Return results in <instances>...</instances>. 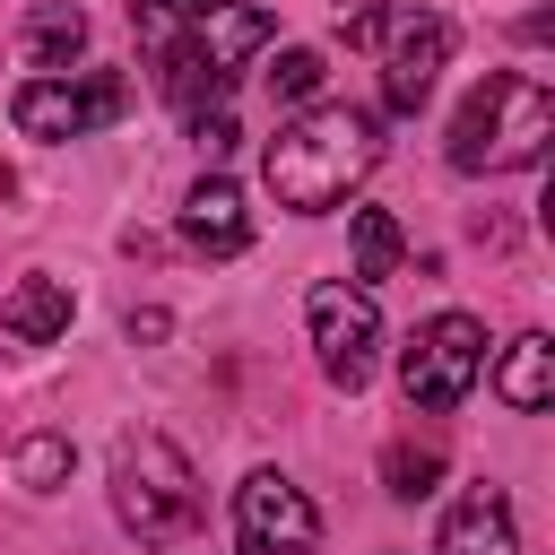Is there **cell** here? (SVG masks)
<instances>
[{
	"mask_svg": "<svg viewBox=\"0 0 555 555\" xmlns=\"http://www.w3.org/2000/svg\"><path fill=\"white\" fill-rule=\"evenodd\" d=\"M373 165H382V121L364 104H304L295 121H278V139L260 156L278 208H295V217L338 208Z\"/></svg>",
	"mask_w": 555,
	"mask_h": 555,
	"instance_id": "1",
	"label": "cell"
},
{
	"mask_svg": "<svg viewBox=\"0 0 555 555\" xmlns=\"http://www.w3.org/2000/svg\"><path fill=\"white\" fill-rule=\"evenodd\" d=\"M555 139V95L529 69H494L460 113H451V165L460 173H520Z\"/></svg>",
	"mask_w": 555,
	"mask_h": 555,
	"instance_id": "2",
	"label": "cell"
},
{
	"mask_svg": "<svg viewBox=\"0 0 555 555\" xmlns=\"http://www.w3.org/2000/svg\"><path fill=\"white\" fill-rule=\"evenodd\" d=\"M113 512L139 546H173L199 529V477L165 434H121L113 442Z\"/></svg>",
	"mask_w": 555,
	"mask_h": 555,
	"instance_id": "3",
	"label": "cell"
},
{
	"mask_svg": "<svg viewBox=\"0 0 555 555\" xmlns=\"http://www.w3.org/2000/svg\"><path fill=\"white\" fill-rule=\"evenodd\" d=\"M130 26H139V52L147 61L156 52H199L225 78L269 43V9H251V0H139Z\"/></svg>",
	"mask_w": 555,
	"mask_h": 555,
	"instance_id": "4",
	"label": "cell"
},
{
	"mask_svg": "<svg viewBox=\"0 0 555 555\" xmlns=\"http://www.w3.org/2000/svg\"><path fill=\"white\" fill-rule=\"evenodd\" d=\"M347 43H373L382 52V104L390 113H416L451 61V26L434 9H356L347 17Z\"/></svg>",
	"mask_w": 555,
	"mask_h": 555,
	"instance_id": "5",
	"label": "cell"
},
{
	"mask_svg": "<svg viewBox=\"0 0 555 555\" xmlns=\"http://www.w3.org/2000/svg\"><path fill=\"white\" fill-rule=\"evenodd\" d=\"M121 113H130L121 69H35L9 104V121L26 139H87V130H113Z\"/></svg>",
	"mask_w": 555,
	"mask_h": 555,
	"instance_id": "6",
	"label": "cell"
},
{
	"mask_svg": "<svg viewBox=\"0 0 555 555\" xmlns=\"http://www.w3.org/2000/svg\"><path fill=\"white\" fill-rule=\"evenodd\" d=\"M477 373H486V330H477L468 312H434V321L408 338V356H399V390H408V408H425V416L460 408V399L477 390Z\"/></svg>",
	"mask_w": 555,
	"mask_h": 555,
	"instance_id": "7",
	"label": "cell"
},
{
	"mask_svg": "<svg viewBox=\"0 0 555 555\" xmlns=\"http://www.w3.org/2000/svg\"><path fill=\"white\" fill-rule=\"evenodd\" d=\"M304 321H312V356L338 390H364L373 382V356H382V312H373V286L356 278H330L304 295Z\"/></svg>",
	"mask_w": 555,
	"mask_h": 555,
	"instance_id": "8",
	"label": "cell"
},
{
	"mask_svg": "<svg viewBox=\"0 0 555 555\" xmlns=\"http://www.w3.org/2000/svg\"><path fill=\"white\" fill-rule=\"evenodd\" d=\"M234 546H243V555H312V546H321L312 494H304L295 477H278V468H251V477L234 486Z\"/></svg>",
	"mask_w": 555,
	"mask_h": 555,
	"instance_id": "9",
	"label": "cell"
},
{
	"mask_svg": "<svg viewBox=\"0 0 555 555\" xmlns=\"http://www.w3.org/2000/svg\"><path fill=\"white\" fill-rule=\"evenodd\" d=\"M182 243L208 251V260H234V251L251 243V208H243V191H234L225 173H199V182L182 191Z\"/></svg>",
	"mask_w": 555,
	"mask_h": 555,
	"instance_id": "10",
	"label": "cell"
},
{
	"mask_svg": "<svg viewBox=\"0 0 555 555\" xmlns=\"http://www.w3.org/2000/svg\"><path fill=\"white\" fill-rule=\"evenodd\" d=\"M434 555H520V529H512V503L503 486H468L451 512H442V538Z\"/></svg>",
	"mask_w": 555,
	"mask_h": 555,
	"instance_id": "11",
	"label": "cell"
},
{
	"mask_svg": "<svg viewBox=\"0 0 555 555\" xmlns=\"http://www.w3.org/2000/svg\"><path fill=\"white\" fill-rule=\"evenodd\" d=\"M0 330H9L17 347H52V338L69 330V286H61V278H17L9 304H0Z\"/></svg>",
	"mask_w": 555,
	"mask_h": 555,
	"instance_id": "12",
	"label": "cell"
},
{
	"mask_svg": "<svg viewBox=\"0 0 555 555\" xmlns=\"http://www.w3.org/2000/svg\"><path fill=\"white\" fill-rule=\"evenodd\" d=\"M494 390H503V408H520V416H538L546 399H555V347L529 330V338H512L503 347V364H494Z\"/></svg>",
	"mask_w": 555,
	"mask_h": 555,
	"instance_id": "13",
	"label": "cell"
},
{
	"mask_svg": "<svg viewBox=\"0 0 555 555\" xmlns=\"http://www.w3.org/2000/svg\"><path fill=\"white\" fill-rule=\"evenodd\" d=\"M78 52H87V17H78L69 0H52V9L26 17V61H35V69H69Z\"/></svg>",
	"mask_w": 555,
	"mask_h": 555,
	"instance_id": "14",
	"label": "cell"
},
{
	"mask_svg": "<svg viewBox=\"0 0 555 555\" xmlns=\"http://www.w3.org/2000/svg\"><path fill=\"white\" fill-rule=\"evenodd\" d=\"M399 269V225L390 208H356V286H382Z\"/></svg>",
	"mask_w": 555,
	"mask_h": 555,
	"instance_id": "15",
	"label": "cell"
},
{
	"mask_svg": "<svg viewBox=\"0 0 555 555\" xmlns=\"http://www.w3.org/2000/svg\"><path fill=\"white\" fill-rule=\"evenodd\" d=\"M321 78H330V61H321L312 43H286V52L269 61V95H278V104H312Z\"/></svg>",
	"mask_w": 555,
	"mask_h": 555,
	"instance_id": "16",
	"label": "cell"
},
{
	"mask_svg": "<svg viewBox=\"0 0 555 555\" xmlns=\"http://www.w3.org/2000/svg\"><path fill=\"white\" fill-rule=\"evenodd\" d=\"M382 477H390V494H399V503H416V494H434V477H442V451H434V442H390Z\"/></svg>",
	"mask_w": 555,
	"mask_h": 555,
	"instance_id": "17",
	"label": "cell"
},
{
	"mask_svg": "<svg viewBox=\"0 0 555 555\" xmlns=\"http://www.w3.org/2000/svg\"><path fill=\"white\" fill-rule=\"evenodd\" d=\"M17 477H26L35 494H52V486L69 477V442H61V434H35V442L17 451Z\"/></svg>",
	"mask_w": 555,
	"mask_h": 555,
	"instance_id": "18",
	"label": "cell"
},
{
	"mask_svg": "<svg viewBox=\"0 0 555 555\" xmlns=\"http://www.w3.org/2000/svg\"><path fill=\"white\" fill-rule=\"evenodd\" d=\"M191 139H199V156H225V147H234V104H208V113H191Z\"/></svg>",
	"mask_w": 555,
	"mask_h": 555,
	"instance_id": "19",
	"label": "cell"
}]
</instances>
